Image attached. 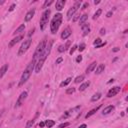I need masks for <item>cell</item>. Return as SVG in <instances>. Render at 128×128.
I'll list each match as a JSON object with an SVG mask.
<instances>
[{
	"instance_id": "6da1fadb",
	"label": "cell",
	"mask_w": 128,
	"mask_h": 128,
	"mask_svg": "<svg viewBox=\"0 0 128 128\" xmlns=\"http://www.w3.org/2000/svg\"><path fill=\"white\" fill-rule=\"evenodd\" d=\"M34 67H35V61L32 60L31 62L27 65L26 69L24 70V72H23V74H22V76L20 78V81H19V86H22L23 84L27 82V80L30 78L33 70H34Z\"/></svg>"
},
{
	"instance_id": "7a4b0ae2",
	"label": "cell",
	"mask_w": 128,
	"mask_h": 128,
	"mask_svg": "<svg viewBox=\"0 0 128 128\" xmlns=\"http://www.w3.org/2000/svg\"><path fill=\"white\" fill-rule=\"evenodd\" d=\"M61 23H62V14L61 13L55 14V16L51 20V24H50V30H51L52 34H55L58 31Z\"/></svg>"
},
{
	"instance_id": "3957f363",
	"label": "cell",
	"mask_w": 128,
	"mask_h": 128,
	"mask_svg": "<svg viewBox=\"0 0 128 128\" xmlns=\"http://www.w3.org/2000/svg\"><path fill=\"white\" fill-rule=\"evenodd\" d=\"M46 43L47 42L45 41V40H42L40 43L37 45V47H36V50H35V52H34V55H33V61H36L37 59H39L40 58V56L43 54V52H44V50H45V47H46Z\"/></svg>"
},
{
	"instance_id": "277c9868",
	"label": "cell",
	"mask_w": 128,
	"mask_h": 128,
	"mask_svg": "<svg viewBox=\"0 0 128 128\" xmlns=\"http://www.w3.org/2000/svg\"><path fill=\"white\" fill-rule=\"evenodd\" d=\"M50 13H51V11L49 10V9H46V10L43 12V14H42L41 19H40V28H41V30H44L46 28V26H47V24H48Z\"/></svg>"
},
{
	"instance_id": "5b68a950",
	"label": "cell",
	"mask_w": 128,
	"mask_h": 128,
	"mask_svg": "<svg viewBox=\"0 0 128 128\" xmlns=\"http://www.w3.org/2000/svg\"><path fill=\"white\" fill-rule=\"evenodd\" d=\"M31 42H32V40H31L30 38H28L27 40H24V42H23L22 45L20 46L19 51H18V55L21 56V55L24 54L25 52L28 50V48H29V47H30V45H31Z\"/></svg>"
},
{
	"instance_id": "8992f818",
	"label": "cell",
	"mask_w": 128,
	"mask_h": 128,
	"mask_svg": "<svg viewBox=\"0 0 128 128\" xmlns=\"http://www.w3.org/2000/svg\"><path fill=\"white\" fill-rule=\"evenodd\" d=\"M80 5H81V1H76L74 3V5L68 10V12H67V19L68 20H70L71 18H72V16L75 14V12L78 10V8L80 7Z\"/></svg>"
},
{
	"instance_id": "52a82bcc",
	"label": "cell",
	"mask_w": 128,
	"mask_h": 128,
	"mask_svg": "<svg viewBox=\"0 0 128 128\" xmlns=\"http://www.w3.org/2000/svg\"><path fill=\"white\" fill-rule=\"evenodd\" d=\"M46 58H47V56L44 55V54H42V55L40 56V58L38 59L37 63L35 64V67H34L35 73H39V72H40V70L42 69V67H43V64H44V62H45Z\"/></svg>"
},
{
	"instance_id": "ba28073f",
	"label": "cell",
	"mask_w": 128,
	"mask_h": 128,
	"mask_svg": "<svg viewBox=\"0 0 128 128\" xmlns=\"http://www.w3.org/2000/svg\"><path fill=\"white\" fill-rule=\"evenodd\" d=\"M26 98H27V92H26V91H23V92L20 94V95H19L18 99H17L16 104H15V108L21 106V105H22V103L24 102V100H25Z\"/></svg>"
},
{
	"instance_id": "9c48e42d",
	"label": "cell",
	"mask_w": 128,
	"mask_h": 128,
	"mask_svg": "<svg viewBox=\"0 0 128 128\" xmlns=\"http://www.w3.org/2000/svg\"><path fill=\"white\" fill-rule=\"evenodd\" d=\"M119 91H120V87H119V86L113 87V88H111V89L108 91V93H107V97H108V98H111V97H113V96H115L116 94L119 93Z\"/></svg>"
},
{
	"instance_id": "30bf717a",
	"label": "cell",
	"mask_w": 128,
	"mask_h": 128,
	"mask_svg": "<svg viewBox=\"0 0 128 128\" xmlns=\"http://www.w3.org/2000/svg\"><path fill=\"white\" fill-rule=\"evenodd\" d=\"M71 29L69 27H67V28H65V29L62 31V33H61V38H62L63 40H65V39H67L68 37L71 35Z\"/></svg>"
},
{
	"instance_id": "8fae6325",
	"label": "cell",
	"mask_w": 128,
	"mask_h": 128,
	"mask_svg": "<svg viewBox=\"0 0 128 128\" xmlns=\"http://www.w3.org/2000/svg\"><path fill=\"white\" fill-rule=\"evenodd\" d=\"M65 0H58V1H56V4H55V8H56V10H58V11H61L62 9L64 8L65 6Z\"/></svg>"
},
{
	"instance_id": "7c38bea8",
	"label": "cell",
	"mask_w": 128,
	"mask_h": 128,
	"mask_svg": "<svg viewBox=\"0 0 128 128\" xmlns=\"http://www.w3.org/2000/svg\"><path fill=\"white\" fill-rule=\"evenodd\" d=\"M34 14H35V9L33 8V9H31V10H29L27 12V14L25 15V18H24V20L26 21V22H28V21H30L32 18H33V16H34Z\"/></svg>"
},
{
	"instance_id": "4fadbf2b",
	"label": "cell",
	"mask_w": 128,
	"mask_h": 128,
	"mask_svg": "<svg viewBox=\"0 0 128 128\" xmlns=\"http://www.w3.org/2000/svg\"><path fill=\"white\" fill-rule=\"evenodd\" d=\"M23 38H24V36L23 35H19V36H16L15 38H13L11 41H10V43H9V47H13L14 45H15L16 43H18L20 40H22Z\"/></svg>"
},
{
	"instance_id": "5bb4252c",
	"label": "cell",
	"mask_w": 128,
	"mask_h": 128,
	"mask_svg": "<svg viewBox=\"0 0 128 128\" xmlns=\"http://www.w3.org/2000/svg\"><path fill=\"white\" fill-rule=\"evenodd\" d=\"M81 29H82V32H83L82 35L86 36L90 32V26H89V24H87V23H84L83 25H81Z\"/></svg>"
},
{
	"instance_id": "9a60e30c",
	"label": "cell",
	"mask_w": 128,
	"mask_h": 128,
	"mask_svg": "<svg viewBox=\"0 0 128 128\" xmlns=\"http://www.w3.org/2000/svg\"><path fill=\"white\" fill-rule=\"evenodd\" d=\"M113 110H114V106H113V105H109V106H107V107H105L103 109L102 114L103 115H108V114H110Z\"/></svg>"
},
{
	"instance_id": "2e32d148",
	"label": "cell",
	"mask_w": 128,
	"mask_h": 128,
	"mask_svg": "<svg viewBox=\"0 0 128 128\" xmlns=\"http://www.w3.org/2000/svg\"><path fill=\"white\" fill-rule=\"evenodd\" d=\"M7 70H8V64H4L2 67L0 68V79L4 76V74L6 73Z\"/></svg>"
},
{
	"instance_id": "e0dca14e",
	"label": "cell",
	"mask_w": 128,
	"mask_h": 128,
	"mask_svg": "<svg viewBox=\"0 0 128 128\" xmlns=\"http://www.w3.org/2000/svg\"><path fill=\"white\" fill-rule=\"evenodd\" d=\"M100 107H101V105H99V106H97L96 108H94V109H92V110H90V111L87 113V114L85 115V118H89L90 116H92L93 114H95V113L99 110V108H100Z\"/></svg>"
},
{
	"instance_id": "ac0fdd59",
	"label": "cell",
	"mask_w": 128,
	"mask_h": 128,
	"mask_svg": "<svg viewBox=\"0 0 128 128\" xmlns=\"http://www.w3.org/2000/svg\"><path fill=\"white\" fill-rule=\"evenodd\" d=\"M104 69H105V65H104V64H99L97 67H96L95 73H96V74H101L103 71H104Z\"/></svg>"
},
{
	"instance_id": "d6986e66",
	"label": "cell",
	"mask_w": 128,
	"mask_h": 128,
	"mask_svg": "<svg viewBox=\"0 0 128 128\" xmlns=\"http://www.w3.org/2000/svg\"><path fill=\"white\" fill-rule=\"evenodd\" d=\"M24 29H25V25L24 24H21L19 27H18L17 28V29L15 30V31H14L13 32V34L14 35H16V34H19V33H21V32H23V31H24Z\"/></svg>"
},
{
	"instance_id": "ffe728a7",
	"label": "cell",
	"mask_w": 128,
	"mask_h": 128,
	"mask_svg": "<svg viewBox=\"0 0 128 128\" xmlns=\"http://www.w3.org/2000/svg\"><path fill=\"white\" fill-rule=\"evenodd\" d=\"M96 62H92L91 64H90L89 66H88V67H87V69H86V73L88 74L89 72H91V71H93L94 69H95L96 68Z\"/></svg>"
},
{
	"instance_id": "44dd1931",
	"label": "cell",
	"mask_w": 128,
	"mask_h": 128,
	"mask_svg": "<svg viewBox=\"0 0 128 128\" xmlns=\"http://www.w3.org/2000/svg\"><path fill=\"white\" fill-rule=\"evenodd\" d=\"M87 18H88V15H87V14H84V15L80 16V18H79V25H80V26L83 25L84 23H85V21L87 20Z\"/></svg>"
},
{
	"instance_id": "7402d4cb",
	"label": "cell",
	"mask_w": 128,
	"mask_h": 128,
	"mask_svg": "<svg viewBox=\"0 0 128 128\" xmlns=\"http://www.w3.org/2000/svg\"><path fill=\"white\" fill-rule=\"evenodd\" d=\"M54 125H55V121H54V120L48 119V120L45 121V126H46L47 128H51V127H53Z\"/></svg>"
},
{
	"instance_id": "603a6c76",
	"label": "cell",
	"mask_w": 128,
	"mask_h": 128,
	"mask_svg": "<svg viewBox=\"0 0 128 128\" xmlns=\"http://www.w3.org/2000/svg\"><path fill=\"white\" fill-rule=\"evenodd\" d=\"M89 85H90V82H89V81H88V82H84L83 84L80 85V87L78 88V90H79V91H84V90L86 89V88L89 86Z\"/></svg>"
},
{
	"instance_id": "cb8c5ba5",
	"label": "cell",
	"mask_w": 128,
	"mask_h": 128,
	"mask_svg": "<svg viewBox=\"0 0 128 128\" xmlns=\"http://www.w3.org/2000/svg\"><path fill=\"white\" fill-rule=\"evenodd\" d=\"M71 80H72V78H71V77H68L67 79H66V80H64V81H62V82H61L60 83V87H64V86H67V85L71 82Z\"/></svg>"
},
{
	"instance_id": "d4e9b609",
	"label": "cell",
	"mask_w": 128,
	"mask_h": 128,
	"mask_svg": "<svg viewBox=\"0 0 128 128\" xmlns=\"http://www.w3.org/2000/svg\"><path fill=\"white\" fill-rule=\"evenodd\" d=\"M71 115H72V112H71L70 110H68V111H66V112H64V114L60 117V120H63V119H66V118H68V117H70Z\"/></svg>"
},
{
	"instance_id": "484cf974",
	"label": "cell",
	"mask_w": 128,
	"mask_h": 128,
	"mask_svg": "<svg viewBox=\"0 0 128 128\" xmlns=\"http://www.w3.org/2000/svg\"><path fill=\"white\" fill-rule=\"evenodd\" d=\"M100 98H101V93H96V94H94V95L91 97V101L92 102H95V101L99 100Z\"/></svg>"
},
{
	"instance_id": "4316f807",
	"label": "cell",
	"mask_w": 128,
	"mask_h": 128,
	"mask_svg": "<svg viewBox=\"0 0 128 128\" xmlns=\"http://www.w3.org/2000/svg\"><path fill=\"white\" fill-rule=\"evenodd\" d=\"M84 78H85V76H84V75H80V76H77L76 78H75L74 82L76 83V84H78V83H80V82H82L83 80H84Z\"/></svg>"
},
{
	"instance_id": "83f0119b",
	"label": "cell",
	"mask_w": 128,
	"mask_h": 128,
	"mask_svg": "<svg viewBox=\"0 0 128 128\" xmlns=\"http://www.w3.org/2000/svg\"><path fill=\"white\" fill-rule=\"evenodd\" d=\"M102 13V10H101V9H98V10L95 12V13H94V16H93V19L94 20H96L97 19V18L99 17V16H100V14Z\"/></svg>"
},
{
	"instance_id": "f1b7e54d",
	"label": "cell",
	"mask_w": 128,
	"mask_h": 128,
	"mask_svg": "<svg viewBox=\"0 0 128 128\" xmlns=\"http://www.w3.org/2000/svg\"><path fill=\"white\" fill-rule=\"evenodd\" d=\"M52 3H53V0H49V1L47 0V1H45L44 4H43V8H47L48 6H50Z\"/></svg>"
},
{
	"instance_id": "f546056e",
	"label": "cell",
	"mask_w": 128,
	"mask_h": 128,
	"mask_svg": "<svg viewBox=\"0 0 128 128\" xmlns=\"http://www.w3.org/2000/svg\"><path fill=\"white\" fill-rule=\"evenodd\" d=\"M34 122H35V119H31L27 122V124H26V128H31V126L34 124Z\"/></svg>"
},
{
	"instance_id": "4dcf8cb0",
	"label": "cell",
	"mask_w": 128,
	"mask_h": 128,
	"mask_svg": "<svg viewBox=\"0 0 128 128\" xmlns=\"http://www.w3.org/2000/svg\"><path fill=\"white\" fill-rule=\"evenodd\" d=\"M74 92H75V88H74V87L69 88V89L66 90V94H73Z\"/></svg>"
},
{
	"instance_id": "1f68e13d",
	"label": "cell",
	"mask_w": 128,
	"mask_h": 128,
	"mask_svg": "<svg viewBox=\"0 0 128 128\" xmlns=\"http://www.w3.org/2000/svg\"><path fill=\"white\" fill-rule=\"evenodd\" d=\"M77 49V45H73V47H71V49H70V51H69V53L72 55L74 52H75V50Z\"/></svg>"
},
{
	"instance_id": "d6a6232c",
	"label": "cell",
	"mask_w": 128,
	"mask_h": 128,
	"mask_svg": "<svg viewBox=\"0 0 128 128\" xmlns=\"http://www.w3.org/2000/svg\"><path fill=\"white\" fill-rule=\"evenodd\" d=\"M102 42H101V39L100 38H96L95 39V41H94V46H97V45H99V44H101Z\"/></svg>"
},
{
	"instance_id": "836d02e7",
	"label": "cell",
	"mask_w": 128,
	"mask_h": 128,
	"mask_svg": "<svg viewBox=\"0 0 128 128\" xmlns=\"http://www.w3.org/2000/svg\"><path fill=\"white\" fill-rule=\"evenodd\" d=\"M69 126V122H66V123H62V124H60L58 126V128H65V127H67Z\"/></svg>"
},
{
	"instance_id": "e575fe53",
	"label": "cell",
	"mask_w": 128,
	"mask_h": 128,
	"mask_svg": "<svg viewBox=\"0 0 128 128\" xmlns=\"http://www.w3.org/2000/svg\"><path fill=\"white\" fill-rule=\"evenodd\" d=\"M77 49H78L80 52H81V51H83V50L85 49V44H84V43H81V44L79 45V48H77Z\"/></svg>"
},
{
	"instance_id": "d590c367",
	"label": "cell",
	"mask_w": 128,
	"mask_h": 128,
	"mask_svg": "<svg viewBox=\"0 0 128 128\" xmlns=\"http://www.w3.org/2000/svg\"><path fill=\"white\" fill-rule=\"evenodd\" d=\"M70 44H71V43H70V41H67V42H66V44H65V45H63V47H64V51H65V50H67V49L69 48Z\"/></svg>"
},
{
	"instance_id": "8d00e7d4",
	"label": "cell",
	"mask_w": 128,
	"mask_h": 128,
	"mask_svg": "<svg viewBox=\"0 0 128 128\" xmlns=\"http://www.w3.org/2000/svg\"><path fill=\"white\" fill-rule=\"evenodd\" d=\"M74 18H73V21L75 22V21H77L78 19H79V18H80V15H79V14H74Z\"/></svg>"
},
{
	"instance_id": "74e56055",
	"label": "cell",
	"mask_w": 128,
	"mask_h": 128,
	"mask_svg": "<svg viewBox=\"0 0 128 128\" xmlns=\"http://www.w3.org/2000/svg\"><path fill=\"white\" fill-rule=\"evenodd\" d=\"M81 61H82V56H81V55L77 56V58H76V62H77V63H79V62H81Z\"/></svg>"
},
{
	"instance_id": "f35d334b",
	"label": "cell",
	"mask_w": 128,
	"mask_h": 128,
	"mask_svg": "<svg viewBox=\"0 0 128 128\" xmlns=\"http://www.w3.org/2000/svg\"><path fill=\"white\" fill-rule=\"evenodd\" d=\"M63 61V58L62 57H59L57 60H56V62H55V64H59V63H61Z\"/></svg>"
},
{
	"instance_id": "ab89813d",
	"label": "cell",
	"mask_w": 128,
	"mask_h": 128,
	"mask_svg": "<svg viewBox=\"0 0 128 128\" xmlns=\"http://www.w3.org/2000/svg\"><path fill=\"white\" fill-rule=\"evenodd\" d=\"M15 6H16L15 4H12V5L10 6V8H9V11H10V12H11V11H13L14 9H15Z\"/></svg>"
},
{
	"instance_id": "60d3db41",
	"label": "cell",
	"mask_w": 128,
	"mask_h": 128,
	"mask_svg": "<svg viewBox=\"0 0 128 128\" xmlns=\"http://www.w3.org/2000/svg\"><path fill=\"white\" fill-rule=\"evenodd\" d=\"M89 6V4H88V2H86V3H84L83 4V6H82V9H83V10H84V9H86L87 7Z\"/></svg>"
},
{
	"instance_id": "b9f144b4",
	"label": "cell",
	"mask_w": 128,
	"mask_h": 128,
	"mask_svg": "<svg viewBox=\"0 0 128 128\" xmlns=\"http://www.w3.org/2000/svg\"><path fill=\"white\" fill-rule=\"evenodd\" d=\"M44 126H45V122H40L38 124V127H40V128H43Z\"/></svg>"
},
{
	"instance_id": "7bdbcfd3",
	"label": "cell",
	"mask_w": 128,
	"mask_h": 128,
	"mask_svg": "<svg viewBox=\"0 0 128 128\" xmlns=\"http://www.w3.org/2000/svg\"><path fill=\"white\" fill-rule=\"evenodd\" d=\"M58 51H59V52H63V51H64V47H63V45L59 46V48H58Z\"/></svg>"
},
{
	"instance_id": "ee69618b",
	"label": "cell",
	"mask_w": 128,
	"mask_h": 128,
	"mask_svg": "<svg viewBox=\"0 0 128 128\" xmlns=\"http://www.w3.org/2000/svg\"><path fill=\"white\" fill-rule=\"evenodd\" d=\"M106 45V43L104 42V43H101V44H99V45H97V46H95L96 48H100V47H102V46H105Z\"/></svg>"
},
{
	"instance_id": "f6af8a7d",
	"label": "cell",
	"mask_w": 128,
	"mask_h": 128,
	"mask_svg": "<svg viewBox=\"0 0 128 128\" xmlns=\"http://www.w3.org/2000/svg\"><path fill=\"white\" fill-rule=\"evenodd\" d=\"M112 14H113L112 11H109V12L106 14V17H108V18H109V17H111V16H112Z\"/></svg>"
},
{
	"instance_id": "bcb514c9",
	"label": "cell",
	"mask_w": 128,
	"mask_h": 128,
	"mask_svg": "<svg viewBox=\"0 0 128 128\" xmlns=\"http://www.w3.org/2000/svg\"><path fill=\"white\" fill-rule=\"evenodd\" d=\"M104 34H105V28H102L100 30V35H104Z\"/></svg>"
},
{
	"instance_id": "7dc6e473",
	"label": "cell",
	"mask_w": 128,
	"mask_h": 128,
	"mask_svg": "<svg viewBox=\"0 0 128 128\" xmlns=\"http://www.w3.org/2000/svg\"><path fill=\"white\" fill-rule=\"evenodd\" d=\"M119 50H120V49L118 48V47H115L114 49H112V51H113V52H118V51H119Z\"/></svg>"
},
{
	"instance_id": "c3c4849f",
	"label": "cell",
	"mask_w": 128,
	"mask_h": 128,
	"mask_svg": "<svg viewBox=\"0 0 128 128\" xmlns=\"http://www.w3.org/2000/svg\"><path fill=\"white\" fill-rule=\"evenodd\" d=\"M87 127V125L86 124H81V125H80L78 128H86Z\"/></svg>"
},
{
	"instance_id": "681fc988",
	"label": "cell",
	"mask_w": 128,
	"mask_h": 128,
	"mask_svg": "<svg viewBox=\"0 0 128 128\" xmlns=\"http://www.w3.org/2000/svg\"><path fill=\"white\" fill-rule=\"evenodd\" d=\"M33 32H34V29H32V30H30V31H29V33H28V35H29V36H31V35L33 34Z\"/></svg>"
},
{
	"instance_id": "f907efd6",
	"label": "cell",
	"mask_w": 128,
	"mask_h": 128,
	"mask_svg": "<svg viewBox=\"0 0 128 128\" xmlns=\"http://www.w3.org/2000/svg\"><path fill=\"white\" fill-rule=\"evenodd\" d=\"M113 82H114V79H110V80H109V81H108V84L113 83Z\"/></svg>"
},
{
	"instance_id": "816d5d0a",
	"label": "cell",
	"mask_w": 128,
	"mask_h": 128,
	"mask_svg": "<svg viewBox=\"0 0 128 128\" xmlns=\"http://www.w3.org/2000/svg\"><path fill=\"white\" fill-rule=\"evenodd\" d=\"M99 3H100V1H99V0H98V1H94V4H95V5H96V4H99Z\"/></svg>"
},
{
	"instance_id": "f5cc1de1",
	"label": "cell",
	"mask_w": 128,
	"mask_h": 128,
	"mask_svg": "<svg viewBox=\"0 0 128 128\" xmlns=\"http://www.w3.org/2000/svg\"><path fill=\"white\" fill-rule=\"evenodd\" d=\"M0 33H1V27H0Z\"/></svg>"
}]
</instances>
